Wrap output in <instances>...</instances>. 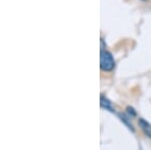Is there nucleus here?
<instances>
[{
	"instance_id": "obj_4",
	"label": "nucleus",
	"mask_w": 151,
	"mask_h": 150,
	"mask_svg": "<svg viewBox=\"0 0 151 150\" xmlns=\"http://www.w3.org/2000/svg\"><path fill=\"white\" fill-rule=\"evenodd\" d=\"M119 117H120V119H121V121H122V122L124 123V124L126 125V126H127L129 129L131 130V131L132 132H134V128H133V125L131 124L130 122H129L128 121V118L126 117V116H124L123 114H119Z\"/></svg>"
},
{
	"instance_id": "obj_1",
	"label": "nucleus",
	"mask_w": 151,
	"mask_h": 150,
	"mask_svg": "<svg viewBox=\"0 0 151 150\" xmlns=\"http://www.w3.org/2000/svg\"><path fill=\"white\" fill-rule=\"evenodd\" d=\"M100 67L103 72H111L115 67V60L108 50H101L100 55Z\"/></svg>"
},
{
	"instance_id": "obj_3",
	"label": "nucleus",
	"mask_w": 151,
	"mask_h": 150,
	"mask_svg": "<svg viewBox=\"0 0 151 150\" xmlns=\"http://www.w3.org/2000/svg\"><path fill=\"white\" fill-rule=\"evenodd\" d=\"M100 105H101V107H102V108L106 109V110L111 111V112H114L111 102H110V101H109L107 98H105V97H104L103 95L101 96V100H100Z\"/></svg>"
},
{
	"instance_id": "obj_2",
	"label": "nucleus",
	"mask_w": 151,
	"mask_h": 150,
	"mask_svg": "<svg viewBox=\"0 0 151 150\" xmlns=\"http://www.w3.org/2000/svg\"><path fill=\"white\" fill-rule=\"evenodd\" d=\"M139 126L142 129V131L145 133V135L151 138V125L149 123L143 119H139Z\"/></svg>"
},
{
	"instance_id": "obj_5",
	"label": "nucleus",
	"mask_w": 151,
	"mask_h": 150,
	"mask_svg": "<svg viewBox=\"0 0 151 150\" xmlns=\"http://www.w3.org/2000/svg\"><path fill=\"white\" fill-rule=\"evenodd\" d=\"M127 112H128L131 116H135V115H136V112L134 111V109H133L132 107H127Z\"/></svg>"
}]
</instances>
